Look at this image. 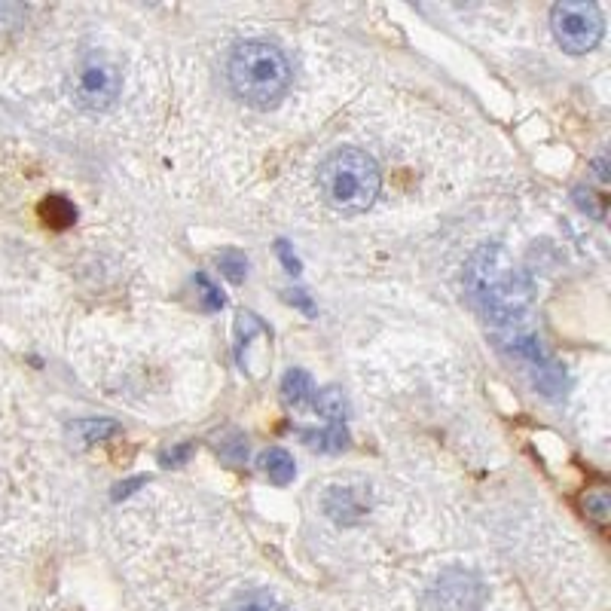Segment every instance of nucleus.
Masks as SVG:
<instances>
[{"label": "nucleus", "mask_w": 611, "mask_h": 611, "mask_svg": "<svg viewBox=\"0 0 611 611\" xmlns=\"http://www.w3.org/2000/svg\"><path fill=\"white\" fill-rule=\"evenodd\" d=\"M318 187H321L324 202L333 211L358 214L376 202L379 187H382V172L367 150L340 147L321 162Z\"/></svg>", "instance_id": "obj_1"}, {"label": "nucleus", "mask_w": 611, "mask_h": 611, "mask_svg": "<svg viewBox=\"0 0 611 611\" xmlns=\"http://www.w3.org/2000/svg\"><path fill=\"white\" fill-rule=\"evenodd\" d=\"M230 83L242 101L272 107L285 98L291 86V65L275 43L245 40L230 55Z\"/></svg>", "instance_id": "obj_2"}, {"label": "nucleus", "mask_w": 611, "mask_h": 611, "mask_svg": "<svg viewBox=\"0 0 611 611\" xmlns=\"http://www.w3.org/2000/svg\"><path fill=\"white\" fill-rule=\"evenodd\" d=\"M550 28L566 52L584 55L596 49L605 25H602V13L596 4H587V0H566V4H557L550 10Z\"/></svg>", "instance_id": "obj_3"}, {"label": "nucleus", "mask_w": 611, "mask_h": 611, "mask_svg": "<svg viewBox=\"0 0 611 611\" xmlns=\"http://www.w3.org/2000/svg\"><path fill=\"white\" fill-rule=\"evenodd\" d=\"M120 71L110 65L107 59H89L80 65V71L74 74V83H71V95L77 101V107L83 110H92V114H98V110H107L110 104L117 101L120 95Z\"/></svg>", "instance_id": "obj_4"}, {"label": "nucleus", "mask_w": 611, "mask_h": 611, "mask_svg": "<svg viewBox=\"0 0 611 611\" xmlns=\"http://www.w3.org/2000/svg\"><path fill=\"white\" fill-rule=\"evenodd\" d=\"M480 602H483V590L465 572L443 575L434 587V605L440 611H477Z\"/></svg>", "instance_id": "obj_5"}, {"label": "nucleus", "mask_w": 611, "mask_h": 611, "mask_svg": "<svg viewBox=\"0 0 611 611\" xmlns=\"http://www.w3.org/2000/svg\"><path fill=\"white\" fill-rule=\"evenodd\" d=\"M260 468H263V474H266L272 483H279V486H288V483L297 477V465H294L291 453L282 450V447L266 450V453L260 456Z\"/></svg>", "instance_id": "obj_6"}, {"label": "nucleus", "mask_w": 611, "mask_h": 611, "mask_svg": "<svg viewBox=\"0 0 611 611\" xmlns=\"http://www.w3.org/2000/svg\"><path fill=\"white\" fill-rule=\"evenodd\" d=\"M324 508H327V517H330V520H337V523H355V520L364 514V505L355 502L349 489L330 492V495H327V502H324Z\"/></svg>", "instance_id": "obj_7"}, {"label": "nucleus", "mask_w": 611, "mask_h": 611, "mask_svg": "<svg viewBox=\"0 0 611 611\" xmlns=\"http://www.w3.org/2000/svg\"><path fill=\"white\" fill-rule=\"evenodd\" d=\"M282 392H285V401L291 407H306L315 401V385H312L306 370H291L282 382Z\"/></svg>", "instance_id": "obj_8"}, {"label": "nucleus", "mask_w": 611, "mask_h": 611, "mask_svg": "<svg viewBox=\"0 0 611 611\" xmlns=\"http://www.w3.org/2000/svg\"><path fill=\"white\" fill-rule=\"evenodd\" d=\"M315 407H318V413H324L330 422H343L346 419V398H343V392L340 388H324V392H315V401H312Z\"/></svg>", "instance_id": "obj_9"}, {"label": "nucleus", "mask_w": 611, "mask_h": 611, "mask_svg": "<svg viewBox=\"0 0 611 611\" xmlns=\"http://www.w3.org/2000/svg\"><path fill=\"white\" fill-rule=\"evenodd\" d=\"M40 211L46 214V224H52V227H68V224H74V217H77L74 205L68 199H62V196H49L40 205Z\"/></svg>", "instance_id": "obj_10"}, {"label": "nucleus", "mask_w": 611, "mask_h": 611, "mask_svg": "<svg viewBox=\"0 0 611 611\" xmlns=\"http://www.w3.org/2000/svg\"><path fill=\"white\" fill-rule=\"evenodd\" d=\"M224 611H282V608H279V602H275L269 593L254 590V593H242V596H236Z\"/></svg>", "instance_id": "obj_11"}, {"label": "nucleus", "mask_w": 611, "mask_h": 611, "mask_svg": "<svg viewBox=\"0 0 611 611\" xmlns=\"http://www.w3.org/2000/svg\"><path fill=\"white\" fill-rule=\"evenodd\" d=\"M309 437V447H318V450H343L346 447V428L343 425H333L321 434H306Z\"/></svg>", "instance_id": "obj_12"}, {"label": "nucleus", "mask_w": 611, "mask_h": 611, "mask_svg": "<svg viewBox=\"0 0 611 611\" xmlns=\"http://www.w3.org/2000/svg\"><path fill=\"white\" fill-rule=\"evenodd\" d=\"M74 431L86 440V443H95V440H104L110 434H117L120 425L117 422H98V419H89V422H77Z\"/></svg>", "instance_id": "obj_13"}, {"label": "nucleus", "mask_w": 611, "mask_h": 611, "mask_svg": "<svg viewBox=\"0 0 611 611\" xmlns=\"http://www.w3.org/2000/svg\"><path fill=\"white\" fill-rule=\"evenodd\" d=\"M217 263H220V269H224V275H227L230 282H242V279H245L248 263H245L242 254H236V251H224V254L217 257Z\"/></svg>", "instance_id": "obj_14"}, {"label": "nucleus", "mask_w": 611, "mask_h": 611, "mask_svg": "<svg viewBox=\"0 0 611 611\" xmlns=\"http://www.w3.org/2000/svg\"><path fill=\"white\" fill-rule=\"evenodd\" d=\"M584 505H587V514H593L599 523L608 520V514H611V498H608L605 489H593V492H587Z\"/></svg>", "instance_id": "obj_15"}, {"label": "nucleus", "mask_w": 611, "mask_h": 611, "mask_svg": "<svg viewBox=\"0 0 611 611\" xmlns=\"http://www.w3.org/2000/svg\"><path fill=\"white\" fill-rule=\"evenodd\" d=\"M196 285H202V306L205 309H220V306H224V297L217 294V288L205 279V275H196Z\"/></svg>", "instance_id": "obj_16"}, {"label": "nucleus", "mask_w": 611, "mask_h": 611, "mask_svg": "<svg viewBox=\"0 0 611 611\" xmlns=\"http://www.w3.org/2000/svg\"><path fill=\"white\" fill-rule=\"evenodd\" d=\"M279 254L285 257V263H288V272H300V263L291 257V251H288V242H279Z\"/></svg>", "instance_id": "obj_17"}]
</instances>
